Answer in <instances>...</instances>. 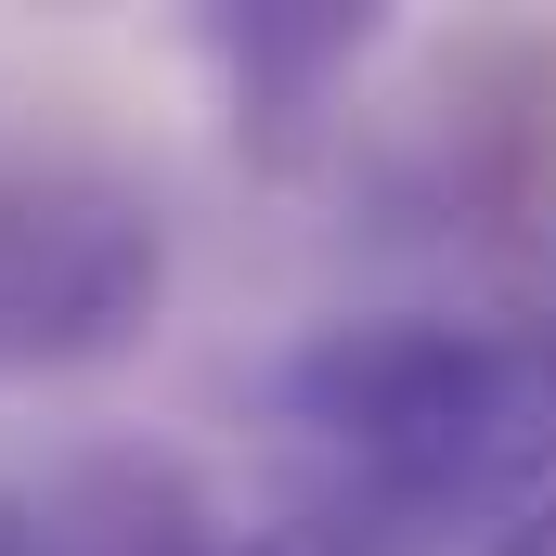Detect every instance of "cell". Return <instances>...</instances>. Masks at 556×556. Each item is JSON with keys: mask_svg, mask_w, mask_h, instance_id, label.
Segmentation results:
<instances>
[{"mask_svg": "<svg viewBox=\"0 0 556 556\" xmlns=\"http://www.w3.org/2000/svg\"><path fill=\"white\" fill-rule=\"evenodd\" d=\"M260 415L324 479L337 518H376L402 544L492 505L518 518L556 492V324L350 311L260 376Z\"/></svg>", "mask_w": 556, "mask_h": 556, "instance_id": "cell-1", "label": "cell"}, {"mask_svg": "<svg viewBox=\"0 0 556 556\" xmlns=\"http://www.w3.org/2000/svg\"><path fill=\"white\" fill-rule=\"evenodd\" d=\"M168 311V207L130 168L39 142L0 155V389L104 376Z\"/></svg>", "mask_w": 556, "mask_h": 556, "instance_id": "cell-2", "label": "cell"}, {"mask_svg": "<svg viewBox=\"0 0 556 556\" xmlns=\"http://www.w3.org/2000/svg\"><path fill=\"white\" fill-rule=\"evenodd\" d=\"M194 39H207V65L233 78L247 117L298 130V117H311V104L376 52V13H324V0H298V13H207Z\"/></svg>", "mask_w": 556, "mask_h": 556, "instance_id": "cell-3", "label": "cell"}, {"mask_svg": "<svg viewBox=\"0 0 556 556\" xmlns=\"http://www.w3.org/2000/svg\"><path fill=\"white\" fill-rule=\"evenodd\" d=\"M207 556H415L402 531H376V518H337V505H298L273 531H220Z\"/></svg>", "mask_w": 556, "mask_h": 556, "instance_id": "cell-4", "label": "cell"}, {"mask_svg": "<svg viewBox=\"0 0 556 556\" xmlns=\"http://www.w3.org/2000/svg\"><path fill=\"white\" fill-rule=\"evenodd\" d=\"M479 556H556V492H544V505H518V518H505Z\"/></svg>", "mask_w": 556, "mask_h": 556, "instance_id": "cell-5", "label": "cell"}]
</instances>
